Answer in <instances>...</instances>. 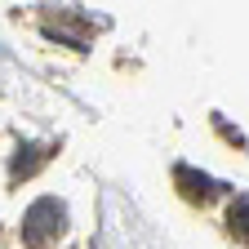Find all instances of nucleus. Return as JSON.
Wrapping results in <instances>:
<instances>
[{"instance_id":"obj_1","label":"nucleus","mask_w":249,"mask_h":249,"mask_svg":"<svg viewBox=\"0 0 249 249\" xmlns=\"http://www.w3.org/2000/svg\"><path fill=\"white\" fill-rule=\"evenodd\" d=\"M62 227H67V209H62L53 196H45V200H36V205L22 213V245L40 249V245H49Z\"/></svg>"},{"instance_id":"obj_3","label":"nucleus","mask_w":249,"mask_h":249,"mask_svg":"<svg viewBox=\"0 0 249 249\" xmlns=\"http://www.w3.org/2000/svg\"><path fill=\"white\" fill-rule=\"evenodd\" d=\"M227 223H231V231H236L240 240H249V196H236V200H231Z\"/></svg>"},{"instance_id":"obj_2","label":"nucleus","mask_w":249,"mask_h":249,"mask_svg":"<svg viewBox=\"0 0 249 249\" xmlns=\"http://www.w3.org/2000/svg\"><path fill=\"white\" fill-rule=\"evenodd\" d=\"M174 178L182 182V192L192 196V200H209V196H213V182H209L205 174H196V169H187V165H178Z\"/></svg>"},{"instance_id":"obj_4","label":"nucleus","mask_w":249,"mask_h":249,"mask_svg":"<svg viewBox=\"0 0 249 249\" xmlns=\"http://www.w3.org/2000/svg\"><path fill=\"white\" fill-rule=\"evenodd\" d=\"M40 147H18V156H14V174H31V169H36L40 165Z\"/></svg>"}]
</instances>
